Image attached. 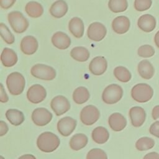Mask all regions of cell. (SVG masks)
I'll return each instance as SVG.
<instances>
[{
    "label": "cell",
    "instance_id": "4fadbf2b",
    "mask_svg": "<svg viewBox=\"0 0 159 159\" xmlns=\"http://www.w3.org/2000/svg\"><path fill=\"white\" fill-rule=\"evenodd\" d=\"M107 67V60L102 56L94 57L89 65V70L90 72L96 76L102 75L106 71Z\"/></svg>",
    "mask_w": 159,
    "mask_h": 159
},
{
    "label": "cell",
    "instance_id": "f1b7e54d",
    "mask_svg": "<svg viewBox=\"0 0 159 159\" xmlns=\"http://www.w3.org/2000/svg\"><path fill=\"white\" fill-rule=\"evenodd\" d=\"M71 57L75 60L80 62H84L89 58V50L84 47H75L71 50Z\"/></svg>",
    "mask_w": 159,
    "mask_h": 159
},
{
    "label": "cell",
    "instance_id": "6da1fadb",
    "mask_svg": "<svg viewBox=\"0 0 159 159\" xmlns=\"http://www.w3.org/2000/svg\"><path fill=\"white\" fill-rule=\"evenodd\" d=\"M60 143V140L58 137L50 132L42 133L37 140V145L39 149L46 153L55 151L59 147Z\"/></svg>",
    "mask_w": 159,
    "mask_h": 159
},
{
    "label": "cell",
    "instance_id": "83f0119b",
    "mask_svg": "<svg viewBox=\"0 0 159 159\" xmlns=\"http://www.w3.org/2000/svg\"><path fill=\"white\" fill-rule=\"evenodd\" d=\"M89 97L90 94L88 89L84 86L78 87L73 93V99L78 104L86 102L89 99Z\"/></svg>",
    "mask_w": 159,
    "mask_h": 159
},
{
    "label": "cell",
    "instance_id": "d6986e66",
    "mask_svg": "<svg viewBox=\"0 0 159 159\" xmlns=\"http://www.w3.org/2000/svg\"><path fill=\"white\" fill-rule=\"evenodd\" d=\"M109 125L111 129L116 132L122 130L127 125V120L124 116L119 112L112 114L108 119Z\"/></svg>",
    "mask_w": 159,
    "mask_h": 159
},
{
    "label": "cell",
    "instance_id": "74e56055",
    "mask_svg": "<svg viewBox=\"0 0 159 159\" xmlns=\"http://www.w3.org/2000/svg\"><path fill=\"white\" fill-rule=\"evenodd\" d=\"M16 0H0L1 7L4 9H8L11 7Z\"/></svg>",
    "mask_w": 159,
    "mask_h": 159
},
{
    "label": "cell",
    "instance_id": "8fae6325",
    "mask_svg": "<svg viewBox=\"0 0 159 159\" xmlns=\"http://www.w3.org/2000/svg\"><path fill=\"white\" fill-rule=\"evenodd\" d=\"M32 120L38 126H44L52 119V113L44 107L36 108L32 113Z\"/></svg>",
    "mask_w": 159,
    "mask_h": 159
},
{
    "label": "cell",
    "instance_id": "d6a6232c",
    "mask_svg": "<svg viewBox=\"0 0 159 159\" xmlns=\"http://www.w3.org/2000/svg\"><path fill=\"white\" fill-rule=\"evenodd\" d=\"M0 32L1 36L3 40L7 44H12L15 39L13 34L11 32L9 28L3 23L0 24Z\"/></svg>",
    "mask_w": 159,
    "mask_h": 159
},
{
    "label": "cell",
    "instance_id": "7a4b0ae2",
    "mask_svg": "<svg viewBox=\"0 0 159 159\" xmlns=\"http://www.w3.org/2000/svg\"><path fill=\"white\" fill-rule=\"evenodd\" d=\"M6 85L11 94L17 96L23 92L25 85V80L21 73L12 72L7 77Z\"/></svg>",
    "mask_w": 159,
    "mask_h": 159
},
{
    "label": "cell",
    "instance_id": "ee69618b",
    "mask_svg": "<svg viewBox=\"0 0 159 159\" xmlns=\"http://www.w3.org/2000/svg\"><path fill=\"white\" fill-rule=\"evenodd\" d=\"M35 158V157H34V156H33V155H23V156H21V157H19V158Z\"/></svg>",
    "mask_w": 159,
    "mask_h": 159
},
{
    "label": "cell",
    "instance_id": "836d02e7",
    "mask_svg": "<svg viewBox=\"0 0 159 159\" xmlns=\"http://www.w3.org/2000/svg\"><path fill=\"white\" fill-rule=\"evenodd\" d=\"M137 53L141 57L149 58L155 54V49L150 45H143L138 48Z\"/></svg>",
    "mask_w": 159,
    "mask_h": 159
},
{
    "label": "cell",
    "instance_id": "ab89813d",
    "mask_svg": "<svg viewBox=\"0 0 159 159\" xmlns=\"http://www.w3.org/2000/svg\"><path fill=\"white\" fill-rule=\"evenodd\" d=\"M0 126H1L0 136H3L7 132L9 128L7 124L2 120H1L0 122Z\"/></svg>",
    "mask_w": 159,
    "mask_h": 159
},
{
    "label": "cell",
    "instance_id": "8d00e7d4",
    "mask_svg": "<svg viewBox=\"0 0 159 159\" xmlns=\"http://www.w3.org/2000/svg\"><path fill=\"white\" fill-rule=\"evenodd\" d=\"M149 132L153 136L159 138V120L155 121L150 125Z\"/></svg>",
    "mask_w": 159,
    "mask_h": 159
},
{
    "label": "cell",
    "instance_id": "ffe728a7",
    "mask_svg": "<svg viewBox=\"0 0 159 159\" xmlns=\"http://www.w3.org/2000/svg\"><path fill=\"white\" fill-rule=\"evenodd\" d=\"M68 29L75 37L80 39L82 37L84 34V23L80 17H73L69 21Z\"/></svg>",
    "mask_w": 159,
    "mask_h": 159
},
{
    "label": "cell",
    "instance_id": "d4e9b609",
    "mask_svg": "<svg viewBox=\"0 0 159 159\" xmlns=\"http://www.w3.org/2000/svg\"><path fill=\"white\" fill-rule=\"evenodd\" d=\"M88 137L83 134H76L74 135L70 140V148L75 151L80 150L84 148L88 143Z\"/></svg>",
    "mask_w": 159,
    "mask_h": 159
},
{
    "label": "cell",
    "instance_id": "277c9868",
    "mask_svg": "<svg viewBox=\"0 0 159 159\" xmlns=\"http://www.w3.org/2000/svg\"><path fill=\"white\" fill-rule=\"evenodd\" d=\"M8 22L12 30L17 34L24 32L29 27V21L19 11H12L7 15Z\"/></svg>",
    "mask_w": 159,
    "mask_h": 159
},
{
    "label": "cell",
    "instance_id": "4dcf8cb0",
    "mask_svg": "<svg viewBox=\"0 0 159 159\" xmlns=\"http://www.w3.org/2000/svg\"><path fill=\"white\" fill-rule=\"evenodd\" d=\"M108 7L112 12H122L127 9L128 2L127 0H109Z\"/></svg>",
    "mask_w": 159,
    "mask_h": 159
},
{
    "label": "cell",
    "instance_id": "f546056e",
    "mask_svg": "<svg viewBox=\"0 0 159 159\" xmlns=\"http://www.w3.org/2000/svg\"><path fill=\"white\" fill-rule=\"evenodd\" d=\"M114 75L117 80L122 83H127L132 78V75L129 70L122 66H119L114 68Z\"/></svg>",
    "mask_w": 159,
    "mask_h": 159
},
{
    "label": "cell",
    "instance_id": "9a60e30c",
    "mask_svg": "<svg viewBox=\"0 0 159 159\" xmlns=\"http://www.w3.org/2000/svg\"><path fill=\"white\" fill-rule=\"evenodd\" d=\"M39 44L37 39L32 35L24 37L20 42V50L25 54L30 55L36 52Z\"/></svg>",
    "mask_w": 159,
    "mask_h": 159
},
{
    "label": "cell",
    "instance_id": "5b68a950",
    "mask_svg": "<svg viewBox=\"0 0 159 159\" xmlns=\"http://www.w3.org/2000/svg\"><path fill=\"white\" fill-rule=\"evenodd\" d=\"M123 96V89L117 84L107 86L102 92V101L107 104H113L119 102Z\"/></svg>",
    "mask_w": 159,
    "mask_h": 159
},
{
    "label": "cell",
    "instance_id": "cb8c5ba5",
    "mask_svg": "<svg viewBox=\"0 0 159 159\" xmlns=\"http://www.w3.org/2000/svg\"><path fill=\"white\" fill-rule=\"evenodd\" d=\"M91 137L94 142L98 144L106 143L109 137L108 130L102 126L96 127L92 132Z\"/></svg>",
    "mask_w": 159,
    "mask_h": 159
},
{
    "label": "cell",
    "instance_id": "b9f144b4",
    "mask_svg": "<svg viewBox=\"0 0 159 159\" xmlns=\"http://www.w3.org/2000/svg\"><path fill=\"white\" fill-rule=\"evenodd\" d=\"M143 158H155V159H159V154L157 152H153L148 153L145 156H144Z\"/></svg>",
    "mask_w": 159,
    "mask_h": 159
},
{
    "label": "cell",
    "instance_id": "7c38bea8",
    "mask_svg": "<svg viewBox=\"0 0 159 159\" xmlns=\"http://www.w3.org/2000/svg\"><path fill=\"white\" fill-rule=\"evenodd\" d=\"M76 126V120L68 116L61 118L57 123L58 131L64 137L69 136L74 131Z\"/></svg>",
    "mask_w": 159,
    "mask_h": 159
},
{
    "label": "cell",
    "instance_id": "1f68e13d",
    "mask_svg": "<svg viewBox=\"0 0 159 159\" xmlns=\"http://www.w3.org/2000/svg\"><path fill=\"white\" fill-rule=\"evenodd\" d=\"M155 145V141L148 137L140 138L135 143V147L139 151H145L152 148Z\"/></svg>",
    "mask_w": 159,
    "mask_h": 159
},
{
    "label": "cell",
    "instance_id": "7402d4cb",
    "mask_svg": "<svg viewBox=\"0 0 159 159\" xmlns=\"http://www.w3.org/2000/svg\"><path fill=\"white\" fill-rule=\"evenodd\" d=\"M68 9V4L64 0H57L52 4L49 12L53 17L61 18L66 14Z\"/></svg>",
    "mask_w": 159,
    "mask_h": 159
},
{
    "label": "cell",
    "instance_id": "484cf974",
    "mask_svg": "<svg viewBox=\"0 0 159 159\" xmlns=\"http://www.w3.org/2000/svg\"><path fill=\"white\" fill-rule=\"evenodd\" d=\"M25 11L27 15L32 18L40 17L43 13L42 6L38 2L30 1L25 6Z\"/></svg>",
    "mask_w": 159,
    "mask_h": 159
},
{
    "label": "cell",
    "instance_id": "4316f807",
    "mask_svg": "<svg viewBox=\"0 0 159 159\" xmlns=\"http://www.w3.org/2000/svg\"><path fill=\"white\" fill-rule=\"evenodd\" d=\"M6 117L13 125L17 126L24 121V114L16 109H8L6 112Z\"/></svg>",
    "mask_w": 159,
    "mask_h": 159
},
{
    "label": "cell",
    "instance_id": "3957f363",
    "mask_svg": "<svg viewBox=\"0 0 159 159\" xmlns=\"http://www.w3.org/2000/svg\"><path fill=\"white\" fill-rule=\"evenodd\" d=\"M153 95L152 88L146 83L135 84L131 89V96L135 101L140 103L150 101Z\"/></svg>",
    "mask_w": 159,
    "mask_h": 159
},
{
    "label": "cell",
    "instance_id": "603a6c76",
    "mask_svg": "<svg viewBox=\"0 0 159 159\" xmlns=\"http://www.w3.org/2000/svg\"><path fill=\"white\" fill-rule=\"evenodd\" d=\"M1 61L6 67L13 66L17 61V54L13 50L4 48L1 55Z\"/></svg>",
    "mask_w": 159,
    "mask_h": 159
},
{
    "label": "cell",
    "instance_id": "8992f818",
    "mask_svg": "<svg viewBox=\"0 0 159 159\" xmlns=\"http://www.w3.org/2000/svg\"><path fill=\"white\" fill-rule=\"evenodd\" d=\"M31 75L38 79L50 81L56 77V71L53 68L44 64H36L30 70Z\"/></svg>",
    "mask_w": 159,
    "mask_h": 159
},
{
    "label": "cell",
    "instance_id": "2e32d148",
    "mask_svg": "<svg viewBox=\"0 0 159 159\" xmlns=\"http://www.w3.org/2000/svg\"><path fill=\"white\" fill-rule=\"evenodd\" d=\"M130 22L129 18L124 16H117L112 22V28L113 30L118 34L126 33L130 28Z\"/></svg>",
    "mask_w": 159,
    "mask_h": 159
},
{
    "label": "cell",
    "instance_id": "e575fe53",
    "mask_svg": "<svg viewBox=\"0 0 159 159\" xmlns=\"http://www.w3.org/2000/svg\"><path fill=\"white\" fill-rule=\"evenodd\" d=\"M152 4V0H135L134 8L137 11H145L150 9Z\"/></svg>",
    "mask_w": 159,
    "mask_h": 159
},
{
    "label": "cell",
    "instance_id": "30bf717a",
    "mask_svg": "<svg viewBox=\"0 0 159 159\" xmlns=\"http://www.w3.org/2000/svg\"><path fill=\"white\" fill-rule=\"evenodd\" d=\"M50 106L57 116L63 115L70 109V102L66 98L61 95L54 97L51 101Z\"/></svg>",
    "mask_w": 159,
    "mask_h": 159
},
{
    "label": "cell",
    "instance_id": "60d3db41",
    "mask_svg": "<svg viewBox=\"0 0 159 159\" xmlns=\"http://www.w3.org/2000/svg\"><path fill=\"white\" fill-rule=\"evenodd\" d=\"M152 116L154 120L159 119V105L155 106L153 108L152 112Z\"/></svg>",
    "mask_w": 159,
    "mask_h": 159
},
{
    "label": "cell",
    "instance_id": "44dd1931",
    "mask_svg": "<svg viewBox=\"0 0 159 159\" xmlns=\"http://www.w3.org/2000/svg\"><path fill=\"white\" fill-rule=\"evenodd\" d=\"M137 70L139 75L145 80L151 79L155 73L153 66L147 60H143L139 63Z\"/></svg>",
    "mask_w": 159,
    "mask_h": 159
},
{
    "label": "cell",
    "instance_id": "9c48e42d",
    "mask_svg": "<svg viewBox=\"0 0 159 159\" xmlns=\"http://www.w3.org/2000/svg\"><path fill=\"white\" fill-rule=\"evenodd\" d=\"M46 96V89L43 86L39 84L31 86L27 92V99L33 104H39L42 102Z\"/></svg>",
    "mask_w": 159,
    "mask_h": 159
},
{
    "label": "cell",
    "instance_id": "d590c367",
    "mask_svg": "<svg viewBox=\"0 0 159 159\" xmlns=\"http://www.w3.org/2000/svg\"><path fill=\"white\" fill-rule=\"evenodd\" d=\"M87 159H93V158H102L106 159L107 158V155L104 151L100 148H93L88 152L86 155Z\"/></svg>",
    "mask_w": 159,
    "mask_h": 159
},
{
    "label": "cell",
    "instance_id": "f35d334b",
    "mask_svg": "<svg viewBox=\"0 0 159 159\" xmlns=\"http://www.w3.org/2000/svg\"><path fill=\"white\" fill-rule=\"evenodd\" d=\"M9 100L8 96L4 89L3 85L1 83V94H0V101L1 102H6Z\"/></svg>",
    "mask_w": 159,
    "mask_h": 159
},
{
    "label": "cell",
    "instance_id": "ac0fdd59",
    "mask_svg": "<svg viewBox=\"0 0 159 159\" xmlns=\"http://www.w3.org/2000/svg\"><path fill=\"white\" fill-rule=\"evenodd\" d=\"M52 44L58 49L65 50L68 48L71 44V39L67 34L63 32H57L52 37Z\"/></svg>",
    "mask_w": 159,
    "mask_h": 159
},
{
    "label": "cell",
    "instance_id": "5bb4252c",
    "mask_svg": "<svg viewBox=\"0 0 159 159\" xmlns=\"http://www.w3.org/2000/svg\"><path fill=\"white\" fill-rule=\"evenodd\" d=\"M129 117L134 127H139L142 125L146 119L145 110L139 106H134L129 110Z\"/></svg>",
    "mask_w": 159,
    "mask_h": 159
},
{
    "label": "cell",
    "instance_id": "52a82bcc",
    "mask_svg": "<svg viewBox=\"0 0 159 159\" xmlns=\"http://www.w3.org/2000/svg\"><path fill=\"white\" fill-rule=\"evenodd\" d=\"M99 109L93 105H88L82 109L80 112V120L86 125L94 124L99 118Z\"/></svg>",
    "mask_w": 159,
    "mask_h": 159
},
{
    "label": "cell",
    "instance_id": "e0dca14e",
    "mask_svg": "<svg viewBox=\"0 0 159 159\" xmlns=\"http://www.w3.org/2000/svg\"><path fill=\"white\" fill-rule=\"evenodd\" d=\"M156 19L150 14H143L141 16L137 21V25L140 30L145 32L153 31L156 27Z\"/></svg>",
    "mask_w": 159,
    "mask_h": 159
},
{
    "label": "cell",
    "instance_id": "7bdbcfd3",
    "mask_svg": "<svg viewBox=\"0 0 159 159\" xmlns=\"http://www.w3.org/2000/svg\"><path fill=\"white\" fill-rule=\"evenodd\" d=\"M154 42H155L156 46L159 48V30L155 35Z\"/></svg>",
    "mask_w": 159,
    "mask_h": 159
},
{
    "label": "cell",
    "instance_id": "ba28073f",
    "mask_svg": "<svg viewBox=\"0 0 159 159\" xmlns=\"http://www.w3.org/2000/svg\"><path fill=\"white\" fill-rule=\"evenodd\" d=\"M106 33L107 30L104 25L98 22L91 23L87 30V35L88 38L95 42L102 40L105 37Z\"/></svg>",
    "mask_w": 159,
    "mask_h": 159
}]
</instances>
